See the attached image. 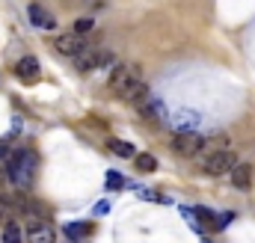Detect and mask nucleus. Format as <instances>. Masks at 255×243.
<instances>
[{
    "label": "nucleus",
    "instance_id": "nucleus-13",
    "mask_svg": "<svg viewBox=\"0 0 255 243\" xmlns=\"http://www.w3.org/2000/svg\"><path fill=\"white\" fill-rule=\"evenodd\" d=\"M3 243H24V232L18 223H6L3 226Z\"/></svg>",
    "mask_w": 255,
    "mask_h": 243
},
{
    "label": "nucleus",
    "instance_id": "nucleus-4",
    "mask_svg": "<svg viewBox=\"0 0 255 243\" xmlns=\"http://www.w3.org/2000/svg\"><path fill=\"white\" fill-rule=\"evenodd\" d=\"M172 148H175V154H181V157H196V154L205 148V139H202L196 130L175 133V136H172Z\"/></svg>",
    "mask_w": 255,
    "mask_h": 243
},
{
    "label": "nucleus",
    "instance_id": "nucleus-3",
    "mask_svg": "<svg viewBox=\"0 0 255 243\" xmlns=\"http://www.w3.org/2000/svg\"><path fill=\"white\" fill-rule=\"evenodd\" d=\"M238 166V157L232 148H220V151H208V157L202 160L205 175H229Z\"/></svg>",
    "mask_w": 255,
    "mask_h": 243
},
{
    "label": "nucleus",
    "instance_id": "nucleus-1",
    "mask_svg": "<svg viewBox=\"0 0 255 243\" xmlns=\"http://www.w3.org/2000/svg\"><path fill=\"white\" fill-rule=\"evenodd\" d=\"M110 89L125 98V101H139L145 95V83H142V74H139V65H130V62H119L110 74Z\"/></svg>",
    "mask_w": 255,
    "mask_h": 243
},
{
    "label": "nucleus",
    "instance_id": "nucleus-18",
    "mask_svg": "<svg viewBox=\"0 0 255 243\" xmlns=\"http://www.w3.org/2000/svg\"><path fill=\"white\" fill-rule=\"evenodd\" d=\"M6 214H9V199L0 193V217H6Z\"/></svg>",
    "mask_w": 255,
    "mask_h": 243
},
{
    "label": "nucleus",
    "instance_id": "nucleus-15",
    "mask_svg": "<svg viewBox=\"0 0 255 243\" xmlns=\"http://www.w3.org/2000/svg\"><path fill=\"white\" fill-rule=\"evenodd\" d=\"M136 169H139V172H154V169H157V160H154L151 154H139V157H136Z\"/></svg>",
    "mask_w": 255,
    "mask_h": 243
},
{
    "label": "nucleus",
    "instance_id": "nucleus-10",
    "mask_svg": "<svg viewBox=\"0 0 255 243\" xmlns=\"http://www.w3.org/2000/svg\"><path fill=\"white\" fill-rule=\"evenodd\" d=\"M27 12H30V21H33L36 27H48V30H54V27H57V21H54V18H51V15H48L39 3H33Z\"/></svg>",
    "mask_w": 255,
    "mask_h": 243
},
{
    "label": "nucleus",
    "instance_id": "nucleus-16",
    "mask_svg": "<svg viewBox=\"0 0 255 243\" xmlns=\"http://www.w3.org/2000/svg\"><path fill=\"white\" fill-rule=\"evenodd\" d=\"M122 187H125L122 172H107V190H122Z\"/></svg>",
    "mask_w": 255,
    "mask_h": 243
},
{
    "label": "nucleus",
    "instance_id": "nucleus-14",
    "mask_svg": "<svg viewBox=\"0 0 255 243\" xmlns=\"http://www.w3.org/2000/svg\"><path fill=\"white\" fill-rule=\"evenodd\" d=\"M110 151H113V154H119V157H133V151H136V148H133L130 142H125V139H113V142H110Z\"/></svg>",
    "mask_w": 255,
    "mask_h": 243
},
{
    "label": "nucleus",
    "instance_id": "nucleus-9",
    "mask_svg": "<svg viewBox=\"0 0 255 243\" xmlns=\"http://www.w3.org/2000/svg\"><path fill=\"white\" fill-rule=\"evenodd\" d=\"M232 184L238 190H250V184H253V166L250 163H238L232 169Z\"/></svg>",
    "mask_w": 255,
    "mask_h": 243
},
{
    "label": "nucleus",
    "instance_id": "nucleus-6",
    "mask_svg": "<svg viewBox=\"0 0 255 243\" xmlns=\"http://www.w3.org/2000/svg\"><path fill=\"white\" fill-rule=\"evenodd\" d=\"M57 51L63 54V57H80L83 54V39L77 36V33H63V36H57Z\"/></svg>",
    "mask_w": 255,
    "mask_h": 243
},
{
    "label": "nucleus",
    "instance_id": "nucleus-5",
    "mask_svg": "<svg viewBox=\"0 0 255 243\" xmlns=\"http://www.w3.org/2000/svg\"><path fill=\"white\" fill-rule=\"evenodd\" d=\"M54 229L45 223V217H27V241L30 243H54Z\"/></svg>",
    "mask_w": 255,
    "mask_h": 243
},
{
    "label": "nucleus",
    "instance_id": "nucleus-12",
    "mask_svg": "<svg viewBox=\"0 0 255 243\" xmlns=\"http://www.w3.org/2000/svg\"><path fill=\"white\" fill-rule=\"evenodd\" d=\"M86 235H92V223H65V238L83 241Z\"/></svg>",
    "mask_w": 255,
    "mask_h": 243
},
{
    "label": "nucleus",
    "instance_id": "nucleus-2",
    "mask_svg": "<svg viewBox=\"0 0 255 243\" xmlns=\"http://www.w3.org/2000/svg\"><path fill=\"white\" fill-rule=\"evenodd\" d=\"M36 154L30 148H18L15 154H9V163H6V175L9 181L15 184L18 190H30L33 175H36Z\"/></svg>",
    "mask_w": 255,
    "mask_h": 243
},
{
    "label": "nucleus",
    "instance_id": "nucleus-17",
    "mask_svg": "<svg viewBox=\"0 0 255 243\" xmlns=\"http://www.w3.org/2000/svg\"><path fill=\"white\" fill-rule=\"evenodd\" d=\"M92 27H95V24H92V18H80V21L74 24V33H77V36H86Z\"/></svg>",
    "mask_w": 255,
    "mask_h": 243
},
{
    "label": "nucleus",
    "instance_id": "nucleus-11",
    "mask_svg": "<svg viewBox=\"0 0 255 243\" xmlns=\"http://www.w3.org/2000/svg\"><path fill=\"white\" fill-rule=\"evenodd\" d=\"M196 122H199V116H196V113H187V110H178V113L172 116V124L178 127V133L193 130V127H196Z\"/></svg>",
    "mask_w": 255,
    "mask_h": 243
},
{
    "label": "nucleus",
    "instance_id": "nucleus-8",
    "mask_svg": "<svg viewBox=\"0 0 255 243\" xmlns=\"http://www.w3.org/2000/svg\"><path fill=\"white\" fill-rule=\"evenodd\" d=\"M74 62H77L80 71H95V68L104 65V51H89V48H83V54L74 57Z\"/></svg>",
    "mask_w": 255,
    "mask_h": 243
},
{
    "label": "nucleus",
    "instance_id": "nucleus-7",
    "mask_svg": "<svg viewBox=\"0 0 255 243\" xmlns=\"http://www.w3.org/2000/svg\"><path fill=\"white\" fill-rule=\"evenodd\" d=\"M15 74L24 83H36L39 80V60L36 57H21V60L15 62Z\"/></svg>",
    "mask_w": 255,
    "mask_h": 243
}]
</instances>
